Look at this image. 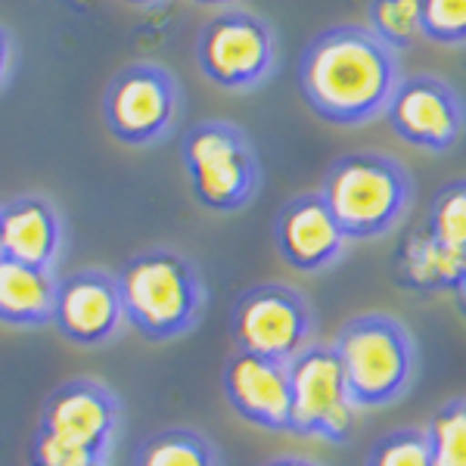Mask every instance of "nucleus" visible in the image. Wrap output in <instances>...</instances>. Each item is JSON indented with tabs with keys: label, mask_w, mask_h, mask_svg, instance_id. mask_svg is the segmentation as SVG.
Here are the masks:
<instances>
[{
	"label": "nucleus",
	"mask_w": 466,
	"mask_h": 466,
	"mask_svg": "<svg viewBox=\"0 0 466 466\" xmlns=\"http://www.w3.org/2000/svg\"><path fill=\"white\" fill-rule=\"evenodd\" d=\"M401 66L398 54L364 25H333L305 47L299 87L308 109L339 127H358L386 116Z\"/></svg>",
	"instance_id": "f257e3e1"
},
{
	"label": "nucleus",
	"mask_w": 466,
	"mask_h": 466,
	"mask_svg": "<svg viewBox=\"0 0 466 466\" xmlns=\"http://www.w3.org/2000/svg\"><path fill=\"white\" fill-rule=\"evenodd\" d=\"M122 292L125 327L144 342L165 345L199 327L208 289L193 258L177 249L137 252L116 274Z\"/></svg>",
	"instance_id": "f03ea898"
},
{
	"label": "nucleus",
	"mask_w": 466,
	"mask_h": 466,
	"mask_svg": "<svg viewBox=\"0 0 466 466\" xmlns=\"http://www.w3.org/2000/svg\"><path fill=\"white\" fill-rule=\"evenodd\" d=\"M339 358L355 410H380L401 401L420 373V349L410 327L386 311L345 320L329 342Z\"/></svg>",
	"instance_id": "7ed1b4c3"
},
{
	"label": "nucleus",
	"mask_w": 466,
	"mask_h": 466,
	"mask_svg": "<svg viewBox=\"0 0 466 466\" xmlns=\"http://www.w3.org/2000/svg\"><path fill=\"white\" fill-rule=\"evenodd\" d=\"M318 193L349 243H364L389 237L404 221L413 202V177L386 153H349L329 165Z\"/></svg>",
	"instance_id": "20e7f679"
},
{
	"label": "nucleus",
	"mask_w": 466,
	"mask_h": 466,
	"mask_svg": "<svg viewBox=\"0 0 466 466\" xmlns=\"http://www.w3.org/2000/svg\"><path fill=\"white\" fill-rule=\"evenodd\" d=\"M190 193L206 212L233 215L258 197L261 165L243 127L230 122H199L180 144Z\"/></svg>",
	"instance_id": "39448f33"
},
{
	"label": "nucleus",
	"mask_w": 466,
	"mask_h": 466,
	"mask_svg": "<svg viewBox=\"0 0 466 466\" xmlns=\"http://www.w3.org/2000/svg\"><path fill=\"white\" fill-rule=\"evenodd\" d=\"M318 333V314L302 289L289 283H255L230 308V336L237 351L289 364Z\"/></svg>",
	"instance_id": "423d86ee"
},
{
	"label": "nucleus",
	"mask_w": 466,
	"mask_h": 466,
	"mask_svg": "<svg viewBox=\"0 0 466 466\" xmlns=\"http://www.w3.org/2000/svg\"><path fill=\"white\" fill-rule=\"evenodd\" d=\"M292 417L289 435L345 445L355 432V404L345 389V377L333 345L311 342L289 360Z\"/></svg>",
	"instance_id": "0eeeda50"
},
{
	"label": "nucleus",
	"mask_w": 466,
	"mask_h": 466,
	"mask_svg": "<svg viewBox=\"0 0 466 466\" xmlns=\"http://www.w3.org/2000/svg\"><path fill=\"white\" fill-rule=\"evenodd\" d=\"M180 116L175 75L156 63H134L116 72L103 94V122L125 147H153L171 134Z\"/></svg>",
	"instance_id": "6e6552de"
},
{
	"label": "nucleus",
	"mask_w": 466,
	"mask_h": 466,
	"mask_svg": "<svg viewBox=\"0 0 466 466\" xmlns=\"http://www.w3.org/2000/svg\"><path fill=\"white\" fill-rule=\"evenodd\" d=\"M277 41L265 19L243 10L218 13L206 22L197 44V63L215 87L252 90L268 78Z\"/></svg>",
	"instance_id": "1a4fd4ad"
},
{
	"label": "nucleus",
	"mask_w": 466,
	"mask_h": 466,
	"mask_svg": "<svg viewBox=\"0 0 466 466\" xmlns=\"http://www.w3.org/2000/svg\"><path fill=\"white\" fill-rule=\"evenodd\" d=\"M386 118L404 144L441 156L461 144L466 131V103L448 81L435 75H410L398 81Z\"/></svg>",
	"instance_id": "9d476101"
},
{
	"label": "nucleus",
	"mask_w": 466,
	"mask_h": 466,
	"mask_svg": "<svg viewBox=\"0 0 466 466\" xmlns=\"http://www.w3.org/2000/svg\"><path fill=\"white\" fill-rule=\"evenodd\" d=\"M50 327L78 349H103L125 329V308L116 274L81 268L56 277L54 320Z\"/></svg>",
	"instance_id": "9b49d317"
},
{
	"label": "nucleus",
	"mask_w": 466,
	"mask_h": 466,
	"mask_svg": "<svg viewBox=\"0 0 466 466\" xmlns=\"http://www.w3.org/2000/svg\"><path fill=\"white\" fill-rule=\"evenodd\" d=\"M37 430L109 454L122 430V398L106 382L75 377L47 395V401L41 404Z\"/></svg>",
	"instance_id": "f8f14e48"
},
{
	"label": "nucleus",
	"mask_w": 466,
	"mask_h": 466,
	"mask_svg": "<svg viewBox=\"0 0 466 466\" xmlns=\"http://www.w3.org/2000/svg\"><path fill=\"white\" fill-rule=\"evenodd\" d=\"M224 398L243 423L265 432H289V364L249 351H233L221 373Z\"/></svg>",
	"instance_id": "ddd939ff"
},
{
	"label": "nucleus",
	"mask_w": 466,
	"mask_h": 466,
	"mask_svg": "<svg viewBox=\"0 0 466 466\" xmlns=\"http://www.w3.org/2000/svg\"><path fill=\"white\" fill-rule=\"evenodd\" d=\"M274 243L280 258L299 274H320L339 265L349 237L329 212L320 193L292 197L274 221Z\"/></svg>",
	"instance_id": "4468645a"
},
{
	"label": "nucleus",
	"mask_w": 466,
	"mask_h": 466,
	"mask_svg": "<svg viewBox=\"0 0 466 466\" xmlns=\"http://www.w3.org/2000/svg\"><path fill=\"white\" fill-rule=\"evenodd\" d=\"M66 228L44 197H19L0 206V255L28 268L54 270L63 255Z\"/></svg>",
	"instance_id": "2eb2a0df"
},
{
	"label": "nucleus",
	"mask_w": 466,
	"mask_h": 466,
	"mask_svg": "<svg viewBox=\"0 0 466 466\" xmlns=\"http://www.w3.org/2000/svg\"><path fill=\"white\" fill-rule=\"evenodd\" d=\"M466 274V252L451 249L435 239L426 228L410 230L398 243L392 255V280L395 287L413 292V296H441L457 292Z\"/></svg>",
	"instance_id": "dca6fc26"
},
{
	"label": "nucleus",
	"mask_w": 466,
	"mask_h": 466,
	"mask_svg": "<svg viewBox=\"0 0 466 466\" xmlns=\"http://www.w3.org/2000/svg\"><path fill=\"white\" fill-rule=\"evenodd\" d=\"M56 274L28 268L0 255V323L16 329H41L54 320Z\"/></svg>",
	"instance_id": "f3484780"
},
{
	"label": "nucleus",
	"mask_w": 466,
	"mask_h": 466,
	"mask_svg": "<svg viewBox=\"0 0 466 466\" xmlns=\"http://www.w3.org/2000/svg\"><path fill=\"white\" fill-rule=\"evenodd\" d=\"M131 466H224L221 451L193 426H165L134 448Z\"/></svg>",
	"instance_id": "a211bd4d"
},
{
	"label": "nucleus",
	"mask_w": 466,
	"mask_h": 466,
	"mask_svg": "<svg viewBox=\"0 0 466 466\" xmlns=\"http://www.w3.org/2000/svg\"><path fill=\"white\" fill-rule=\"evenodd\" d=\"M367 28L392 54L410 50L423 41V0H370Z\"/></svg>",
	"instance_id": "6ab92c4d"
},
{
	"label": "nucleus",
	"mask_w": 466,
	"mask_h": 466,
	"mask_svg": "<svg viewBox=\"0 0 466 466\" xmlns=\"http://www.w3.org/2000/svg\"><path fill=\"white\" fill-rule=\"evenodd\" d=\"M423 430L432 466H466V398L445 401Z\"/></svg>",
	"instance_id": "aec40b11"
},
{
	"label": "nucleus",
	"mask_w": 466,
	"mask_h": 466,
	"mask_svg": "<svg viewBox=\"0 0 466 466\" xmlns=\"http://www.w3.org/2000/svg\"><path fill=\"white\" fill-rule=\"evenodd\" d=\"M426 230L451 249L466 252V177H457L441 187L430 202Z\"/></svg>",
	"instance_id": "412c9836"
},
{
	"label": "nucleus",
	"mask_w": 466,
	"mask_h": 466,
	"mask_svg": "<svg viewBox=\"0 0 466 466\" xmlns=\"http://www.w3.org/2000/svg\"><path fill=\"white\" fill-rule=\"evenodd\" d=\"M364 466H432L423 426H398L373 441Z\"/></svg>",
	"instance_id": "4be33fe9"
},
{
	"label": "nucleus",
	"mask_w": 466,
	"mask_h": 466,
	"mask_svg": "<svg viewBox=\"0 0 466 466\" xmlns=\"http://www.w3.org/2000/svg\"><path fill=\"white\" fill-rule=\"evenodd\" d=\"M28 466H109V454L37 430L28 445Z\"/></svg>",
	"instance_id": "5701e85b"
},
{
	"label": "nucleus",
	"mask_w": 466,
	"mask_h": 466,
	"mask_svg": "<svg viewBox=\"0 0 466 466\" xmlns=\"http://www.w3.org/2000/svg\"><path fill=\"white\" fill-rule=\"evenodd\" d=\"M423 35L445 47L466 44V0H423Z\"/></svg>",
	"instance_id": "b1692460"
},
{
	"label": "nucleus",
	"mask_w": 466,
	"mask_h": 466,
	"mask_svg": "<svg viewBox=\"0 0 466 466\" xmlns=\"http://www.w3.org/2000/svg\"><path fill=\"white\" fill-rule=\"evenodd\" d=\"M261 466H323V463L311 461V457H299V454H277V457H270V461H265Z\"/></svg>",
	"instance_id": "393cba45"
},
{
	"label": "nucleus",
	"mask_w": 466,
	"mask_h": 466,
	"mask_svg": "<svg viewBox=\"0 0 466 466\" xmlns=\"http://www.w3.org/2000/svg\"><path fill=\"white\" fill-rule=\"evenodd\" d=\"M10 41H6V35L0 32V85H4L6 72H10Z\"/></svg>",
	"instance_id": "a878e982"
},
{
	"label": "nucleus",
	"mask_w": 466,
	"mask_h": 466,
	"mask_svg": "<svg viewBox=\"0 0 466 466\" xmlns=\"http://www.w3.org/2000/svg\"><path fill=\"white\" fill-rule=\"evenodd\" d=\"M454 299H457V311L466 318V274H463V280H461V287H457L454 292Z\"/></svg>",
	"instance_id": "bb28decb"
},
{
	"label": "nucleus",
	"mask_w": 466,
	"mask_h": 466,
	"mask_svg": "<svg viewBox=\"0 0 466 466\" xmlns=\"http://www.w3.org/2000/svg\"><path fill=\"white\" fill-rule=\"evenodd\" d=\"M197 4H208V6H215V4H233V0H197Z\"/></svg>",
	"instance_id": "cd10ccee"
},
{
	"label": "nucleus",
	"mask_w": 466,
	"mask_h": 466,
	"mask_svg": "<svg viewBox=\"0 0 466 466\" xmlns=\"http://www.w3.org/2000/svg\"><path fill=\"white\" fill-rule=\"evenodd\" d=\"M127 4H153V0H127Z\"/></svg>",
	"instance_id": "c85d7f7f"
}]
</instances>
